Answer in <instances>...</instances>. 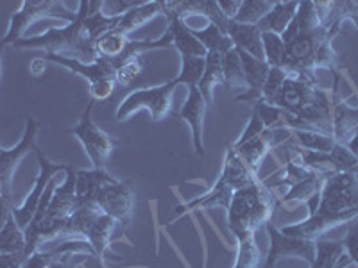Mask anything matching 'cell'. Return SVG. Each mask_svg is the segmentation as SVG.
Instances as JSON below:
<instances>
[{"mask_svg": "<svg viewBox=\"0 0 358 268\" xmlns=\"http://www.w3.org/2000/svg\"><path fill=\"white\" fill-rule=\"evenodd\" d=\"M265 231H267L271 244H268L264 268H276V263L281 258H301L306 263H313V260H315V241L294 238V236L281 232L280 229L274 228L273 220L265 223Z\"/></svg>", "mask_w": 358, "mask_h": 268, "instance_id": "2e32d148", "label": "cell"}, {"mask_svg": "<svg viewBox=\"0 0 358 268\" xmlns=\"http://www.w3.org/2000/svg\"><path fill=\"white\" fill-rule=\"evenodd\" d=\"M287 77H289V73H287L285 70L280 68V66H273V68H271V72H268L267 82H265V86H264V95H262V100L267 102V104H273V106H276V100H278V97H280V91H281V88H283V84H285Z\"/></svg>", "mask_w": 358, "mask_h": 268, "instance_id": "74e56055", "label": "cell"}, {"mask_svg": "<svg viewBox=\"0 0 358 268\" xmlns=\"http://www.w3.org/2000/svg\"><path fill=\"white\" fill-rule=\"evenodd\" d=\"M297 9H299V2H280V0H276V4L267 17L258 22V29L262 33H274L281 36L296 17Z\"/></svg>", "mask_w": 358, "mask_h": 268, "instance_id": "d4e9b609", "label": "cell"}, {"mask_svg": "<svg viewBox=\"0 0 358 268\" xmlns=\"http://www.w3.org/2000/svg\"><path fill=\"white\" fill-rule=\"evenodd\" d=\"M222 70L224 81H226L224 88L231 91V94H235L236 97L244 94V88H248V84H245V73L244 66H242L241 52H238L236 47L222 56Z\"/></svg>", "mask_w": 358, "mask_h": 268, "instance_id": "83f0119b", "label": "cell"}, {"mask_svg": "<svg viewBox=\"0 0 358 268\" xmlns=\"http://www.w3.org/2000/svg\"><path fill=\"white\" fill-rule=\"evenodd\" d=\"M206 68V57H194V56H181V70L179 77L183 79L185 86L192 88L197 86L204 75Z\"/></svg>", "mask_w": 358, "mask_h": 268, "instance_id": "d590c367", "label": "cell"}, {"mask_svg": "<svg viewBox=\"0 0 358 268\" xmlns=\"http://www.w3.org/2000/svg\"><path fill=\"white\" fill-rule=\"evenodd\" d=\"M252 110L260 114L262 122H264L265 129H278V127H285V113L278 106L267 104L264 100H258Z\"/></svg>", "mask_w": 358, "mask_h": 268, "instance_id": "ab89813d", "label": "cell"}, {"mask_svg": "<svg viewBox=\"0 0 358 268\" xmlns=\"http://www.w3.org/2000/svg\"><path fill=\"white\" fill-rule=\"evenodd\" d=\"M95 102L97 100L90 98L78 126L69 129L66 133L73 134L81 142L83 149H85L86 156L92 161L94 168L106 170L108 159H110L111 152L118 147V140H115L111 134H108L106 131H102L101 127L95 126L94 118H92V110H94Z\"/></svg>", "mask_w": 358, "mask_h": 268, "instance_id": "7c38bea8", "label": "cell"}, {"mask_svg": "<svg viewBox=\"0 0 358 268\" xmlns=\"http://www.w3.org/2000/svg\"><path fill=\"white\" fill-rule=\"evenodd\" d=\"M331 172L335 170H324V168H312L306 177L301 181H297L296 184L290 186L285 195L281 197L280 204L283 206H296L299 202H306L308 206V215H313L317 211L319 202H321V191L324 186L326 179L330 177Z\"/></svg>", "mask_w": 358, "mask_h": 268, "instance_id": "e0dca14e", "label": "cell"}, {"mask_svg": "<svg viewBox=\"0 0 358 268\" xmlns=\"http://www.w3.org/2000/svg\"><path fill=\"white\" fill-rule=\"evenodd\" d=\"M262 43H264V52H265V61L273 66H280L283 63V54H285V43L280 34L274 33H264L262 34Z\"/></svg>", "mask_w": 358, "mask_h": 268, "instance_id": "8d00e7d4", "label": "cell"}, {"mask_svg": "<svg viewBox=\"0 0 358 268\" xmlns=\"http://www.w3.org/2000/svg\"><path fill=\"white\" fill-rule=\"evenodd\" d=\"M40 18H57V20L72 24L78 18V13L70 11L62 0H24L20 9L11 17L8 33H6L2 43L15 45L17 41H20L25 29Z\"/></svg>", "mask_w": 358, "mask_h": 268, "instance_id": "4fadbf2b", "label": "cell"}, {"mask_svg": "<svg viewBox=\"0 0 358 268\" xmlns=\"http://www.w3.org/2000/svg\"><path fill=\"white\" fill-rule=\"evenodd\" d=\"M190 31L192 34H194V36L203 43V47L208 50V52L226 54L231 49H235L231 38L224 33L222 29L217 27L215 24H208L204 29L190 27Z\"/></svg>", "mask_w": 358, "mask_h": 268, "instance_id": "1f68e13d", "label": "cell"}, {"mask_svg": "<svg viewBox=\"0 0 358 268\" xmlns=\"http://www.w3.org/2000/svg\"><path fill=\"white\" fill-rule=\"evenodd\" d=\"M346 147L358 158V131L346 142Z\"/></svg>", "mask_w": 358, "mask_h": 268, "instance_id": "f6af8a7d", "label": "cell"}, {"mask_svg": "<svg viewBox=\"0 0 358 268\" xmlns=\"http://www.w3.org/2000/svg\"><path fill=\"white\" fill-rule=\"evenodd\" d=\"M242 59V66H244L245 73V84L248 89L244 94L235 97L238 102H249V104H257L258 100H262V95H264V86L267 82L268 72H271V65L267 61H262L252 57L251 54L244 52V50L238 49Z\"/></svg>", "mask_w": 358, "mask_h": 268, "instance_id": "d6986e66", "label": "cell"}, {"mask_svg": "<svg viewBox=\"0 0 358 268\" xmlns=\"http://www.w3.org/2000/svg\"><path fill=\"white\" fill-rule=\"evenodd\" d=\"M117 220L101 211L95 204H78V209L66 223L62 236H83L88 240L101 261L111 245V234L117 228Z\"/></svg>", "mask_w": 358, "mask_h": 268, "instance_id": "ba28073f", "label": "cell"}, {"mask_svg": "<svg viewBox=\"0 0 358 268\" xmlns=\"http://www.w3.org/2000/svg\"><path fill=\"white\" fill-rule=\"evenodd\" d=\"M322 25L334 38L341 33L342 24L351 20L358 31V0H331V2H315Z\"/></svg>", "mask_w": 358, "mask_h": 268, "instance_id": "ffe728a7", "label": "cell"}, {"mask_svg": "<svg viewBox=\"0 0 358 268\" xmlns=\"http://www.w3.org/2000/svg\"><path fill=\"white\" fill-rule=\"evenodd\" d=\"M169 31L172 33V43H174V49L178 50L181 56H194V57L208 56V50L204 49L203 43H201V41L192 34L187 22L179 20V18H172V20H169Z\"/></svg>", "mask_w": 358, "mask_h": 268, "instance_id": "cb8c5ba5", "label": "cell"}, {"mask_svg": "<svg viewBox=\"0 0 358 268\" xmlns=\"http://www.w3.org/2000/svg\"><path fill=\"white\" fill-rule=\"evenodd\" d=\"M27 238L13 216L11 209L4 207L2 211V232H0V256H22L25 260ZM27 263V260H25Z\"/></svg>", "mask_w": 358, "mask_h": 268, "instance_id": "7402d4cb", "label": "cell"}, {"mask_svg": "<svg viewBox=\"0 0 358 268\" xmlns=\"http://www.w3.org/2000/svg\"><path fill=\"white\" fill-rule=\"evenodd\" d=\"M131 40H127V34L120 33L117 27L111 29L110 33L102 34L97 41H95V54L97 59H108L117 65V61L126 52L127 45Z\"/></svg>", "mask_w": 358, "mask_h": 268, "instance_id": "f546056e", "label": "cell"}, {"mask_svg": "<svg viewBox=\"0 0 358 268\" xmlns=\"http://www.w3.org/2000/svg\"><path fill=\"white\" fill-rule=\"evenodd\" d=\"M255 179H258V174L249 170V168L245 167V163L242 161L241 156L236 154L235 149L229 145L228 149H226L222 172H220L217 183L213 184L204 195L188 200V202L185 204H179V206L176 207L178 216H176L172 222L179 220L183 215H187V213L201 211V209H213V207L229 209L235 191L242 190V188H245L248 184H251Z\"/></svg>", "mask_w": 358, "mask_h": 268, "instance_id": "8992f818", "label": "cell"}, {"mask_svg": "<svg viewBox=\"0 0 358 268\" xmlns=\"http://www.w3.org/2000/svg\"><path fill=\"white\" fill-rule=\"evenodd\" d=\"M280 204L268 190L267 183L255 179L242 190H236L228 209V228L233 236L241 232H257L260 225L271 222L274 209Z\"/></svg>", "mask_w": 358, "mask_h": 268, "instance_id": "52a82bcc", "label": "cell"}, {"mask_svg": "<svg viewBox=\"0 0 358 268\" xmlns=\"http://www.w3.org/2000/svg\"><path fill=\"white\" fill-rule=\"evenodd\" d=\"M264 131H265V126H264V122H262L260 114H258L257 111L252 110L251 118H249V122H248V127H245V131H244V133H242L241 138L236 140V142L233 143V145H242V143L249 142V140L257 138V136H260V134L264 133Z\"/></svg>", "mask_w": 358, "mask_h": 268, "instance_id": "60d3db41", "label": "cell"}, {"mask_svg": "<svg viewBox=\"0 0 358 268\" xmlns=\"http://www.w3.org/2000/svg\"><path fill=\"white\" fill-rule=\"evenodd\" d=\"M222 56L219 52H208L206 56V68H204V75L199 81L197 88L203 94L204 100H206L208 107L213 106V88L219 84H226L224 81V70H222Z\"/></svg>", "mask_w": 358, "mask_h": 268, "instance_id": "484cf974", "label": "cell"}, {"mask_svg": "<svg viewBox=\"0 0 358 268\" xmlns=\"http://www.w3.org/2000/svg\"><path fill=\"white\" fill-rule=\"evenodd\" d=\"M65 181L62 186L56 188V181H50L49 188L45 191L40 207L33 222L25 229L27 247H25V260L34 256L43 241L54 240L56 236H62L66 223L78 209V170L69 167L65 172Z\"/></svg>", "mask_w": 358, "mask_h": 268, "instance_id": "277c9868", "label": "cell"}, {"mask_svg": "<svg viewBox=\"0 0 358 268\" xmlns=\"http://www.w3.org/2000/svg\"><path fill=\"white\" fill-rule=\"evenodd\" d=\"M45 59L43 57H38V59H34L33 63H31V73H33V75H41V73H43V65H45Z\"/></svg>", "mask_w": 358, "mask_h": 268, "instance_id": "ee69618b", "label": "cell"}, {"mask_svg": "<svg viewBox=\"0 0 358 268\" xmlns=\"http://www.w3.org/2000/svg\"><path fill=\"white\" fill-rule=\"evenodd\" d=\"M358 131V107H350L346 100H337L334 107V138L346 145Z\"/></svg>", "mask_w": 358, "mask_h": 268, "instance_id": "4316f807", "label": "cell"}, {"mask_svg": "<svg viewBox=\"0 0 358 268\" xmlns=\"http://www.w3.org/2000/svg\"><path fill=\"white\" fill-rule=\"evenodd\" d=\"M226 34L231 38L236 49L244 50V52L251 54L252 57L265 61L264 43H262V34L264 33L258 29V25H245L229 20L228 27H226Z\"/></svg>", "mask_w": 358, "mask_h": 268, "instance_id": "603a6c76", "label": "cell"}, {"mask_svg": "<svg viewBox=\"0 0 358 268\" xmlns=\"http://www.w3.org/2000/svg\"><path fill=\"white\" fill-rule=\"evenodd\" d=\"M97 2H88L83 0L79 2L78 18L69 24L66 27L49 29L45 34H38L33 38H22L20 41L13 45L17 49H38L43 50L45 54H59L73 59H86L88 63L97 61V54H95V40L90 34L88 29V17L90 13L94 11Z\"/></svg>", "mask_w": 358, "mask_h": 268, "instance_id": "5b68a950", "label": "cell"}, {"mask_svg": "<svg viewBox=\"0 0 358 268\" xmlns=\"http://www.w3.org/2000/svg\"><path fill=\"white\" fill-rule=\"evenodd\" d=\"M337 88L322 89L317 79L289 73L276 106L285 113V129L317 131L334 136V107Z\"/></svg>", "mask_w": 358, "mask_h": 268, "instance_id": "7a4b0ae2", "label": "cell"}, {"mask_svg": "<svg viewBox=\"0 0 358 268\" xmlns=\"http://www.w3.org/2000/svg\"><path fill=\"white\" fill-rule=\"evenodd\" d=\"M217 2H219V8L222 11V15L228 20H233L236 17V13H238L242 4V0H217Z\"/></svg>", "mask_w": 358, "mask_h": 268, "instance_id": "7bdbcfd3", "label": "cell"}, {"mask_svg": "<svg viewBox=\"0 0 358 268\" xmlns=\"http://www.w3.org/2000/svg\"><path fill=\"white\" fill-rule=\"evenodd\" d=\"M210 110L204 100L203 94L199 91L197 86L188 88V97L185 100L183 107L179 110L178 117L190 126L192 131V143H194V152L197 156H204V145H203V126L206 111Z\"/></svg>", "mask_w": 358, "mask_h": 268, "instance_id": "ac0fdd59", "label": "cell"}, {"mask_svg": "<svg viewBox=\"0 0 358 268\" xmlns=\"http://www.w3.org/2000/svg\"><path fill=\"white\" fill-rule=\"evenodd\" d=\"M351 265H353V261H351V258L346 254V256H344L341 261H338V265L335 268H348V267H351Z\"/></svg>", "mask_w": 358, "mask_h": 268, "instance_id": "bcb514c9", "label": "cell"}, {"mask_svg": "<svg viewBox=\"0 0 358 268\" xmlns=\"http://www.w3.org/2000/svg\"><path fill=\"white\" fill-rule=\"evenodd\" d=\"M281 38L285 43L281 68L287 73L315 79V70H330L335 79L334 86H338L344 63L334 49L335 38L319 18L315 2H299L296 17Z\"/></svg>", "mask_w": 358, "mask_h": 268, "instance_id": "6da1fadb", "label": "cell"}, {"mask_svg": "<svg viewBox=\"0 0 358 268\" xmlns=\"http://www.w3.org/2000/svg\"><path fill=\"white\" fill-rule=\"evenodd\" d=\"M179 84H185V82L178 75V77L171 79L165 84L152 86V88L145 89H136V91L129 94L120 102V106L117 107V114H115L117 122L124 124L134 113H138L140 110L149 111L152 122H162L163 118H167L171 114L172 95H174L176 88Z\"/></svg>", "mask_w": 358, "mask_h": 268, "instance_id": "9c48e42d", "label": "cell"}, {"mask_svg": "<svg viewBox=\"0 0 358 268\" xmlns=\"http://www.w3.org/2000/svg\"><path fill=\"white\" fill-rule=\"evenodd\" d=\"M38 158V165H40V174L34 179V188L33 191L29 193V197L25 199V202L20 207H11V213L17 220V223L22 229H27L29 223L33 222L34 215H36L38 207H40L41 199H43L45 191L49 188L50 181L54 179V175L59 174V172H66L69 165H59V163H52L49 158H45L43 152L40 149H34Z\"/></svg>", "mask_w": 358, "mask_h": 268, "instance_id": "9a60e30c", "label": "cell"}, {"mask_svg": "<svg viewBox=\"0 0 358 268\" xmlns=\"http://www.w3.org/2000/svg\"><path fill=\"white\" fill-rule=\"evenodd\" d=\"M344 245H346V254L351 258L355 265H358V218L350 222L348 225L346 238H344Z\"/></svg>", "mask_w": 358, "mask_h": 268, "instance_id": "b9f144b4", "label": "cell"}, {"mask_svg": "<svg viewBox=\"0 0 358 268\" xmlns=\"http://www.w3.org/2000/svg\"><path fill=\"white\" fill-rule=\"evenodd\" d=\"M143 70L142 57H127L122 63L117 65V73H115V82L118 86H129L133 84L134 79L138 77L140 72Z\"/></svg>", "mask_w": 358, "mask_h": 268, "instance_id": "f35d334b", "label": "cell"}, {"mask_svg": "<svg viewBox=\"0 0 358 268\" xmlns=\"http://www.w3.org/2000/svg\"><path fill=\"white\" fill-rule=\"evenodd\" d=\"M236 260L233 268H258L262 261V252L255 240V232L236 234Z\"/></svg>", "mask_w": 358, "mask_h": 268, "instance_id": "d6a6232c", "label": "cell"}, {"mask_svg": "<svg viewBox=\"0 0 358 268\" xmlns=\"http://www.w3.org/2000/svg\"><path fill=\"white\" fill-rule=\"evenodd\" d=\"M40 131V124L33 117L25 118V133L20 143L13 149H0V193H2V209L15 207L13 204V174L20 165L22 159L31 151L36 149V134Z\"/></svg>", "mask_w": 358, "mask_h": 268, "instance_id": "5bb4252c", "label": "cell"}, {"mask_svg": "<svg viewBox=\"0 0 358 268\" xmlns=\"http://www.w3.org/2000/svg\"><path fill=\"white\" fill-rule=\"evenodd\" d=\"M358 218V175L350 172H331L321 191L317 211L303 222L285 225L281 232L315 241L331 229Z\"/></svg>", "mask_w": 358, "mask_h": 268, "instance_id": "3957f363", "label": "cell"}, {"mask_svg": "<svg viewBox=\"0 0 358 268\" xmlns=\"http://www.w3.org/2000/svg\"><path fill=\"white\" fill-rule=\"evenodd\" d=\"M344 240H331V238H319L315 240V260L310 268H335L338 261L346 256Z\"/></svg>", "mask_w": 358, "mask_h": 268, "instance_id": "4dcf8cb0", "label": "cell"}, {"mask_svg": "<svg viewBox=\"0 0 358 268\" xmlns=\"http://www.w3.org/2000/svg\"><path fill=\"white\" fill-rule=\"evenodd\" d=\"M292 131V129H290ZM292 136L296 140V145L303 151L310 152H319V154H330L337 145V140L328 134L317 133V131H292Z\"/></svg>", "mask_w": 358, "mask_h": 268, "instance_id": "836d02e7", "label": "cell"}, {"mask_svg": "<svg viewBox=\"0 0 358 268\" xmlns=\"http://www.w3.org/2000/svg\"><path fill=\"white\" fill-rule=\"evenodd\" d=\"M274 142H276V129H265L257 138L249 140V142L242 143V145H233L231 143V147L236 151V154L241 156L242 161L245 163V167L251 172H255V174H258L262 161L271 152Z\"/></svg>", "mask_w": 358, "mask_h": 268, "instance_id": "44dd1931", "label": "cell"}, {"mask_svg": "<svg viewBox=\"0 0 358 268\" xmlns=\"http://www.w3.org/2000/svg\"><path fill=\"white\" fill-rule=\"evenodd\" d=\"M90 204H95L101 211L117 220L120 225L129 228L134 209L133 184L129 181H118L108 170H102Z\"/></svg>", "mask_w": 358, "mask_h": 268, "instance_id": "30bf717a", "label": "cell"}, {"mask_svg": "<svg viewBox=\"0 0 358 268\" xmlns=\"http://www.w3.org/2000/svg\"><path fill=\"white\" fill-rule=\"evenodd\" d=\"M274 4H276V0L274 2H268V0H242L241 9H238L233 20L245 25H258V22L264 20L271 13Z\"/></svg>", "mask_w": 358, "mask_h": 268, "instance_id": "e575fe53", "label": "cell"}, {"mask_svg": "<svg viewBox=\"0 0 358 268\" xmlns=\"http://www.w3.org/2000/svg\"><path fill=\"white\" fill-rule=\"evenodd\" d=\"M45 61L56 63L70 72L78 73L90 82V97L94 100H108L115 91V73H117V65L108 59H97L94 63H85L79 59H73L69 56H59V54H43L41 56Z\"/></svg>", "mask_w": 358, "mask_h": 268, "instance_id": "8fae6325", "label": "cell"}, {"mask_svg": "<svg viewBox=\"0 0 358 268\" xmlns=\"http://www.w3.org/2000/svg\"><path fill=\"white\" fill-rule=\"evenodd\" d=\"M158 15H165L162 2H143L138 8L127 11L126 15L120 18L117 29L120 33L129 34L133 33V31H136L138 27H142V25L147 24L149 20H152L155 17H158Z\"/></svg>", "mask_w": 358, "mask_h": 268, "instance_id": "f1b7e54d", "label": "cell"}]
</instances>
